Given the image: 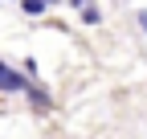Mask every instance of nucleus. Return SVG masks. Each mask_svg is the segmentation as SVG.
<instances>
[{
	"label": "nucleus",
	"mask_w": 147,
	"mask_h": 139,
	"mask_svg": "<svg viewBox=\"0 0 147 139\" xmlns=\"http://www.w3.org/2000/svg\"><path fill=\"white\" fill-rule=\"evenodd\" d=\"M25 86H29V78H25V74H16L12 65L0 61V90H8V94H25Z\"/></svg>",
	"instance_id": "nucleus-1"
},
{
	"label": "nucleus",
	"mask_w": 147,
	"mask_h": 139,
	"mask_svg": "<svg viewBox=\"0 0 147 139\" xmlns=\"http://www.w3.org/2000/svg\"><path fill=\"white\" fill-rule=\"evenodd\" d=\"M25 94H29V102H33V107H41V111H49L53 107V98H49V90H41V86H25Z\"/></svg>",
	"instance_id": "nucleus-2"
},
{
	"label": "nucleus",
	"mask_w": 147,
	"mask_h": 139,
	"mask_svg": "<svg viewBox=\"0 0 147 139\" xmlns=\"http://www.w3.org/2000/svg\"><path fill=\"white\" fill-rule=\"evenodd\" d=\"M21 8H25L29 16H41V12L49 8V0H21Z\"/></svg>",
	"instance_id": "nucleus-3"
},
{
	"label": "nucleus",
	"mask_w": 147,
	"mask_h": 139,
	"mask_svg": "<svg viewBox=\"0 0 147 139\" xmlns=\"http://www.w3.org/2000/svg\"><path fill=\"white\" fill-rule=\"evenodd\" d=\"M82 21H86V25H98V21H102V12H98L94 4H86V8H82Z\"/></svg>",
	"instance_id": "nucleus-4"
},
{
	"label": "nucleus",
	"mask_w": 147,
	"mask_h": 139,
	"mask_svg": "<svg viewBox=\"0 0 147 139\" xmlns=\"http://www.w3.org/2000/svg\"><path fill=\"white\" fill-rule=\"evenodd\" d=\"M21 65H25V78H37V61H33V57H25Z\"/></svg>",
	"instance_id": "nucleus-5"
},
{
	"label": "nucleus",
	"mask_w": 147,
	"mask_h": 139,
	"mask_svg": "<svg viewBox=\"0 0 147 139\" xmlns=\"http://www.w3.org/2000/svg\"><path fill=\"white\" fill-rule=\"evenodd\" d=\"M135 21H139V29L147 33V8H139V12H135Z\"/></svg>",
	"instance_id": "nucleus-6"
},
{
	"label": "nucleus",
	"mask_w": 147,
	"mask_h": 139,
	"mask_svg": "<svg viewBox=\"0 0 147 139\" xmlns=\"http://www.w3.org/2000/svg\"><path fill=\"white\" fill-rule=\"evenodd\" d=\"M69 4H74V8H78V12H82V8H86V4H90V0H69Z\"/></svg>",
	"instance_id": "nucleus-7"
}]
</instances>
